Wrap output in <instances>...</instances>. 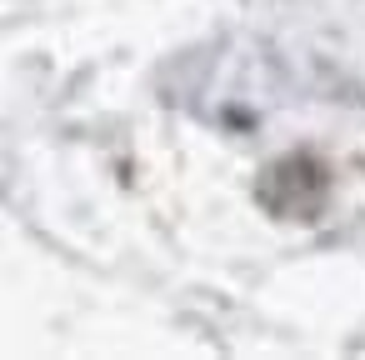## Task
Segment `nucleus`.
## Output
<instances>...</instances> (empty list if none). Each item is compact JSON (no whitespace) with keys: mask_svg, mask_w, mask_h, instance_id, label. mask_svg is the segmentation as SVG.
Returning <instances> with one entry per match:
<instances>
[{"mask_svg":"<svg viewBox=\"0 0 365 360\" xmlns=\"http://www.w3.org/2000/svg\"><path fill=\"white\" fill-rule=\"evenodd\" d=\"M325 195H330V175L315 155L295 150V155H280L275 165H265L260 185H255V200L275 215V220H315L325 210Z\"/></svg>","mask_w":365,"mask_h":360,"instance_id":"f257e3e1","label":"nucleus"}]
</instances>
